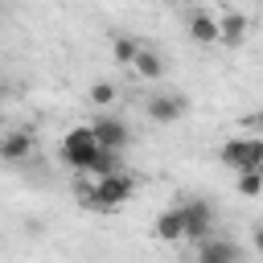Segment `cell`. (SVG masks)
I'll return each instance as SVG.
<instances>
[{
	"label": "cell",
	"mask_w": 263,
	"mask_h": 263,
	"mask_svg": "<svg viewBox=\"0 0 263 263\" xmlns=\"http://www.w3.org/2000/svg\"><path fill=\"white\" fill-rule=\"evenodd\" d=\"M136 197V177L123 173V168H111V173H99L86 189V205L90 210H119L123 201Z\"/></svg>",
	"instance_id": "cell-1"
},
{
	"label": "cell",
	"mask_w": 263,
	"mask_h": 263,
	"mask_svg": "<svg viewBox=\"0 0 263 263\" xmlns=\"http://www.w3.org/2000/svg\"><path fill=\"white\" fill-rule=\"evenodd\" d=\"M222 164L230 168V173H242V168H259L263 173V140H226L222 144Z\"/></svg>",
	"instance_id": "cell-2"
},
{
	"label": "cell",
	"mask_w": 263,
	"mask_h": 263,
	"mask_svg": "<svg viewBox=\"0 0 263 263\" xmlns=\"http://www.w3.org/2000/svg\"><path fill=\"white\" fill-rule=\"evenodd\" d=\"M205 234H214V210H210V201L193 197V201L181 205V238L197 242V238H205Z\"/></svg>",
	"instance_id": "cell-3"
},
{
	"label": "cell",
	"mask_w": 263,
	"mask_h": 263,
	"mask_svg": "<svg viewBox=\"0 0 263 263\" xmlns=\"http://www.w3.org/2000/svg\"><path fill=\"white\" fill-rule=\"evenodd\" d=\"M90 132H95V140H99L103 148H111V152H123V148L132 144V127H127L123 119H115V115H99V119L90 123Z\"/></svg>",
	"instance_id": "cell-4"
},
{
	"label": "cell",
	"mask_w": 263,
	"mask_h": 263,
	"mask_svg": "<svg viewBox=\"0 0 263 263\" xmlns=\"http://www.w3.org/2000/svg\"><path fill=\"white\" fill-rule=\"evenodd\" d=\"M33 152H37V140H33L29 127H12V132L0 136V160H4V164H21V160H29Z\"/></svg>",
	"instance_id": "cell-5"
},
{
	"label": "cell",
	"mask_w": 263,
	"mask_h": 263,
	"mask_svg": "<svg viewBox=\"0 0 263 263\" xmlns=\"http://www.w3.org/2000/svg\"><path fill=\"white\" fill-rule=\"evenodd\" d=\"M197 247V263H238L242 259V251L234 247V242H226V238H197L193 242Z\"/></svg>",
	"instance_id": "cell-6"
},
{
	"label": "cell",
	"mask_w": 263,
	"mask_h": 263,
	"mask_svg": "<svg viewBox=\"0 0 263 263\" xmlns=\"http://www.w3.org/2000/svg\"><path fill=\"white\" fill-rule=\"evenodd\" d=\"M185 115V99L181 95H152L148 99V119L152 123H177Z\"/></svg>",
	"instance_id": "cell-7"
},
{
	"label": "cell",
	"mask_w": 263,
	"mask_h": 263,
	"mask_svg": "<svg viewBox=\"0 0 263 263\" xmlns=\"http://www.w3.org/2000/svg\"><path fill=\"white\" fill-rule=\"evenodd\" d=\"M247 33H251V21H247L242 12H226V16L218 21V41H226V45H242Z\"/></svg>",
	"instance_id": "cell-8"
},
{
	"label": "cell",
	"mask_w": 263,
	"mask_h": 263,
	"mask_svg": "<svg viewBox=\"0 0 263 263\" xmlns=\"http://www.w3.org/2000/svg\"><path fill=\"white\" fill-rule=\"evenodd\" d=\"M132 70H136L140 78H152V82H156V78H164V58H160L156 49H144V45H140L136 58H132Z\"/></svg>",
	"instance_id": "cell-9"
},
{
	"label": "cell",
	"mask_w": 263,
	"mask_h": 263,
	"mask_svg": "<svg viewBox=\"0 0 263 263\" xmlns=\"http://www.w3.org/2000/svg\"><path fill=\"white\" fill-rule=\"evenodd\" d=\"M152 234L160 242H177L181 238V210H164L156 222H152Z\"/></svg>",
	"instance_id": "cell-10"
},
{
	"label": "cell",
	"mask_w": 263,
	"mask_h": 263,
	"mask_svg": "<svg viewBox=\"0 0 263 263\" xmlns=\"http://www.w3.org/2000/svg\"><path fill=\"white\" fill-rule=\"evenodd\" d=\"M189 37H193L197 45H214V41H218V21L205 16V12H197V16L189 21Z\"/></svg>",
	"instance_id": "cell-11"
},
{
	"label": "cell",
	"mask_w": 263,
	"mask_h": 263,
	"mask_svg": "<svg viewBox=\"0 0 263 263\" xmlns=\"http://www.w3.org/2000/svg\"><path fill=\"white\" fill-rule=\"evenodd\" d=\"M136 49H140V41H136V37H127V33H119V37L111 41V53H115V62H119V66H132Z\"/></svg>",
	"instance_id": "cell-12"
},
{
	"label": "cell",
	"mask_w": 263,
	"mask_h": 263,
	"mask_svg": "<svg viewBox=\"0 0 263 263\" xmlns=\"http://www.w3.org/2000/svg\"><path fill=\"white\" fill-rule=\"evenodd\" d=\"M238 193L242 197H259L263 193V173L259 168H242L238 173Z\"/></svg>",
	"instance_id": "cell-13"
},
{
	"label": "cell",
	"mask_w": 263,
	"mask_h": 263,
	"mask_svg": "<svg viewBox=\"0 0 263 263\" xmlns=\"http://www.w3.org/2000/svg\"><path fill=\"white\" fill-rule=\"evenodd\" d=\"M90 103H95V107L115 103V86H111V82H95V86H90Z\"/></svg>",
	"instance_id": "cell-14"
},
{
	"label": "cell",
	"mask_w": 263,
	"mask_h": 263,
	"mask_svg": "<svg viewBox=\"0 0 263 263\" xmlns=\"http://www.w3.org/2000/svg\"><path fill=\"white\" fill-rule=\"evenodd\" d=\"M181 4H193V0H181Z\"/></svg>",
	"instance_id": "cell-15"
}]
</instances>
